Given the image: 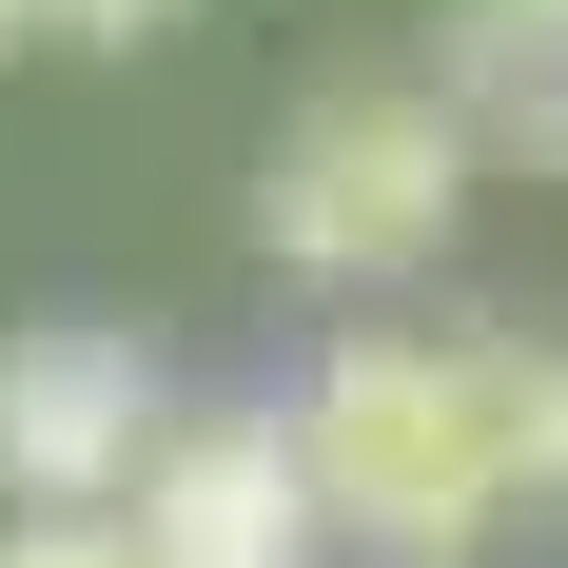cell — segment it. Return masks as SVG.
<instances>
[{
    "mask_svg": "<svg viewBox=\"0 0 568 568\" xmlns=\"http://www.w3.org/2000/svg\"><path fill=\"white\" fill-rule=\"evenodd\" d=\"M158 334H118V314H40V334H0V510H118L138 452H158Z\"/></svg>",
    "mask_w": 568,
    "mask_h": 568,
    "instance_id": "obj_4",
    "label": "cell"
},
{
    "mask_svg": "<svg viewBox=\"0 0 568 568\" xmlns=\"http://www.w3.org/2000/svg\"><path fill=\"white\" fill-rule=\"evenodd\" d=\"M470 196H490V158H470L452 79H334L255 158V255L314 275V294H412L470 235Z\"/></svg>",
    "mask_w": 568,
    "mask_h": 568,
    "instance_id": "obj_2",
    "label": "cell"
},
{
    "mask_svg": "<svg viewBox=\"0 0 568 568\" xmlns=\"http://www.w3.org/2000/svg\"><path fill=\"white\" fill-rule=\"evenodd\" d=\"M0 568H158L138 510H0Z\"/></svg>",
    "mask_w": 568,
    "mask_h": 568,
    "instance_id": "obj_7",
    "label": "cell"
},
{
    "mask_svg": "<svg viewBox=\"0 0 568 568\" xmlns=\"http://www.w3.org/2000/svg\"><path fill=\"white\" fill-rule=\"evenodd\" d=\"M432 79H452L490 176H568V0H452L432 20Z\"/></svg>",
    "mask_w": 568,
    "mask_h": 568,
    "instance_id": "obj_5",
    "label": "cell"
},
{
    "mask_svg": "<svg viewBox=\"0 0 568 568\" xmlns=\"http://www.w3.org/2000/svg\"><path fill=\"white\" fill-rule=\"evenodd\" d=\"M196 0H0V59H158Z\"/></svg>",
    "mask_w": 568,
    "mask_h": 568,
    "instance_id": "obj_6",
    "label": "cell"
},
{
    "mask_svg": "<svg viewBox=\"0 0 568 568\" xmlns=\"http://www.w3.org/2000/svg\"><path fill=\"white\" fill-rule=\"evenodd\" d=\"M294 452L353 568H490L568 510V334H334Z\"/></svg>",
    "mask_w": 568,
    "mask_h": 568,
    "instance_id": "obj_1",
    "label": "cell"
},
{
    "mask_svg": "<svg viewBox=\"0 0 568 568\" xmlns=\"http://www.w3.org/2000/svg\"><path fill=\"white\" fill-rule=\"evenodd\" d=\"M118 510H138L158 568H334L314 452H294V393H176Z\"/></svg>",
    "mask_w": 568,
    "mask_h": 568,
    "instance_id": "obj_3",
    "label": "cell"
}]
</instances>
